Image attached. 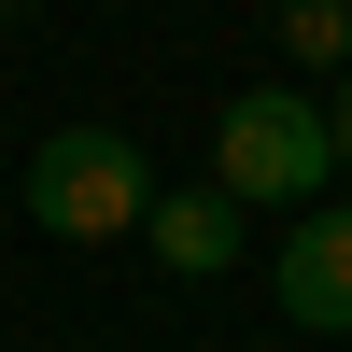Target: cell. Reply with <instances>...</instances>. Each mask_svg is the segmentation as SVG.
I'll return each instance as SVG.
<instances>
[{
  "label": "cell",
  "mask_w": 352,
  "mask_h": 352,
  "mask_svg": "<svg viewBox=\"0 0 352 352\" xmlns=\"http://www.w3.org/2000/svg\"><path fill=\"white\" fill-rule=\"evenodd\" d=\"M212 184L240 197V212H310V197H338L324 99H310V85H240L226 127H212Z\"/></svg>",
  "instance_id": "cell-2"
},
{
  "label": "cell",
  "mask_w": 352,
  "mask_h": 352,
  "mask_svg": "<svg viewBox=\"0 0 352 352\" xmlns=\"http://www.w3.org/2000/svg\"><path fill=\"white\" fill-rule=\"evenodd\" d=\"M324 141H338V197H352V71H338V99H324Z\"/></svg>",
  "instance_id": "cell-6"
},
{
  "label": "cell",
  "mask_w": 352,
  "mask_h": 352,
  "mask_svg": "<svg viewBox=\"0 0 352 352\" xmlns=\"http://www.w3.org/2000/svg\"><path fill=\"white\" fill-rule=\"evenodd\" d=\"M240 197L226 184H155V212H141V240H155V268L169 282H212V268H240Z\"/></svg>",
  "instance_id": "cell-4"
},
{
  "label": "cell",
  "mask_w": 352,
  "mask_h": 352,
  "mask_svg": "<svg viewBox=\"0 0 352 352\" xmlns=\"http://www.w3.org/2000/svg\"><path fill=\"white\" fill-rule=\"evenodd\" d=\"M14 212L43 226V240H71V254L141 240V212H155V155H141L127 127H43V141H28Z\"/></svg>",
  "instance_id": "cell-1"
},
{
  "label": "cell",
  "mask_w": 352,
  "mask_h": 352,
  "mask_svg": "<svg viewBox=\"0 0 352 352\" xmlns=\"http://www.w3.org/2000/svg\"><path fill=\"white\" fill-rule=\"evenodd\" d=\"M282 56L296 71H352V0H282Z\"/></svg>",
  "instance_id": "cell-5"
},
{
  "label": "cell",
  "mask_w": 352,
  "mask_h": 352,
  "mask_svg": "<svg viewBox=\"0 0 352 352\" xmlns=\"http://www.w3.org/2000/svg\"><path fill=\"white\" fill-rule=\"evenodd\" d=\"M268 296L296 338H352V197H310L268 254Z\"/></svg>",
  "instance_id": "cell-3"
}]
</instances>
